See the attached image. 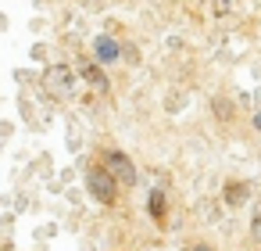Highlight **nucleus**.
Returning <instances> with one entry per match:
<instances>
[{
	"instance_id": "1",
	"label": "nucleus",
	"mask_w": 261,
	"mask_h": 251,
	"mask_svg": "<svg viewBox=\"0 0 261 251\" xmlns=\"http://www.w3.org/2000/svg\"><path fill=\"white\" fill-rule=\"evenodd\" d=\"M86 190H90V197H93L97 204L111 208V204H118V190H122V183H118L100 162H93V165L86 169Z\"/></svg>"
},
{
	"instance_id": "2",
	"label": "nucleus",
	"mask_w": 261,
	"mask_h": 251,
	"mask_svg": "<svg viewBox=\"0 0 261 251\" xmlns=\"http://www.w3.org/2000/svg\"><path fill=\"white\" fill-rule=\"evenodd\" d=\"M100 165L122 183V187H136V179H140V172H136V162L125 154V151H118V147H111V151H104L100 154Z\"/></svg>"
},
{
	"instance_id": "3",
	"label": "nucleus",
	"mask_w": 261,
	"mask_h": 251,
	"mask_svg": "<svg viewBox=\"0 0 261 251\" xmlns=\"http://www.w3.org/2000/svg\"><path fill=\"white\" fill-rule=\"evenodd\" d=\"M43 83H47V90H50L58 101H65V97L75 90V76H72L68 65H50V69L43 72Z\"/></svg>"
},
{
	"instance_id": "4",
	"label": "nucleus",
	"mask_w": 261,
	"mask_h": 251,
	"mask_svg": "<svg viewBox=\"0 0 261 251\" xmlns=\"http://www.w3.org/2000/svg\"><path fill=\"white\" fill-rule=\"evenodd\" d=\"M93 61L104 65V69L115 65V61H122V40H115V36H108V33L97 36V40H93Z\"/></svg>"
},
{
	"instance_id": "5",
	"label": "nucleus",
	"mask_w": 261,
	"mask_h": 251,
	"mask_svg": "<svg viewBox=\"0 0 261 251\" xmlns=\"http://www.w3.org/2000/svg\"><path fill=\"white\" fill-rule=\"evenodd\" d=\"M147 212H150L154 222H165V215H168V197H165L161 187H154V190L147 194Z\"/></svg>"
},
{
	"instance_id": "6",
	"label": "nucleus",
	"mask_w": 261,
	"mask_h": 251,
	"mask_svg": "<svg viewBox=\"0 0 261 251\" xmlns=\"http://www.w3.org/2000/svg\"><path fill=\"white\" fill-rule=\"evenodd\" d=\"M104 65H97V61H90V65H83V79L93 86V90H108V76L100 72Z\"/></svg>"
},
{
	"instance_id": "7",
	"label": "nucleus",
	"mask_w": 261,
	"mask_h": 251,
	"mask_svg": "<svg viewBox=\"0 0 261 251\" xmlns=\"http://www.w3.org/2000/svg\"><path fill=\"white\" fill-rule=\"evenodd\" d=\"M247 194H250V187H247V183H229V187H225V204H232V208H236V204H243V201H247Z\"/></svg>"
},
{
	"instance_id": "8",
	"label": "nucleus",
	"mask_w": 261,
	"mask_h": 251,
	"mask_svg": "<svg viewBox=\"0 0 261 251\" xmlns=\"http://www.w3.org/2000/svg\"><path fill=\"white\" fill-rule=\"evenodd\" d=\"M122 58H129V65H136V61H140L136 47H129V43H122Z\"/></svg>"
},
{
	"instance_id": "9",
	"label": "nucleus",
	"mask_w": 261,
	"mask_h": 251,
	"mask_svg": "<svg viewBox=\"0 0 261 251\" xmlns=\"http://www.w3.org/2000/svg\"><path fill=\"white\" fill-rule=\"evenodd\" d=\"M254 240H261V208H257V215H254Z\"/></svg>"
},
{
	"instance_id": "10",
	"label": "nucleus",
	"mask_w": 261,
	"mask_h": 251,
	"mask_svg": "<svg viewBox=\"0 0 261 251\" xmlns=\"http://www.w3.org/2000/svg\"><path fill=\"white\" fill-rule=\"evenodd\" d=\"M250 126H254V129H261V108L254 111V119H250Z\"/></svg>"
},
{
	"instance_id": "11",
	"label": "nucleus",
	"mask_w": 261,
	"mask_h": 251,
	"mask_svg": "<svg viewBox=\"0 0 261 251\" xmlns=\"http://www.w3.org/2000/svg\"><path fill=\"white\" fill-rule=\"evenodd\" d=\"M190 251H215V247H211V244H193Z\"/></svg>"
}]
</instances>
